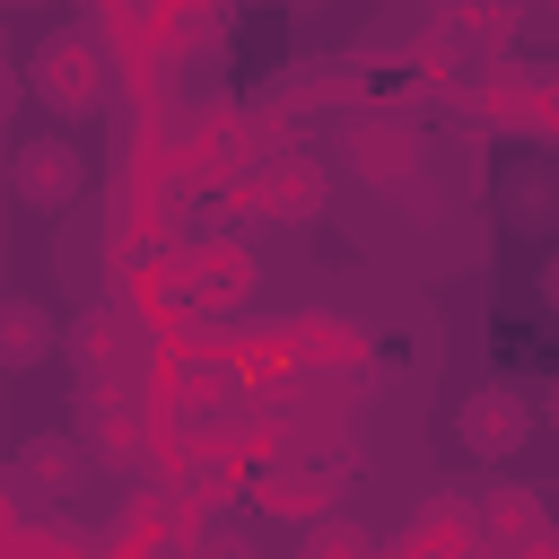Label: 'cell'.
I'll list each match as a JSON object with an SVG mask.
<instances>
[{"instance_id": "obj_1", "label": "cell", "mask_w": 559, "mask_h": 559, "mask_svg": "<svg viewBox=\"0 0 559 559\" xmlns=\"http://www.w3.org/2000/svg\"><path fill=\"white\" fill-rule=\"evenodd\" d=\"M35 87H44L61 114H87V105L105 96V61H96V44H87V35H52L44 61H35Z\"/></svg>"}, {"instance_id": "obj_2", "label": "cell", "mask_w": 559, "mask_h": 559, "mask_svg": "<svg viewBox=\"0 0 559 559\" xmlns=\"http://www.w3.org/2000/svg\"><path fill=\"white\" fill-rule=\"evenodd\" d=\"M463 437H472L480 454H507V445L524 437V411H515V393H472V411H463Z\"/></svg>"}, {"instance_id": "obj_3", "label": "cell", "mask_w": 559, "mask_h": 559, "mask_svg": "<svg viewBox=\"0 0 559 559\" xmlns=\"http://www.w3.org/2000/svg\"><path fill=\"white\" fill-rule=\"evenodd\" d=\"M44 341H52V323H44L35 306H17V297H9V306H0V358H9V367H26V358H44Z\"/></svg>"}, {"instance_id": "obj_4", "label": "cell", "mask_w": 559, "mask_h": 559, "mask_svg": "<svg viewBox=\"0 0 559 559\" xmlns=\"http://www.w3.org/2000/svg\"><path fill=\"white\" fill-rule=\"evenodd\" d=\"M70 175H79V166H70V157H61V148H35V157H26V166H17V183H26V192H61V183H70Z\"/></svg>"}, {"instance_id": "obj_5", "label": "cell", "mask_w": 559, "mask_h": 559, "mask_svg": "<svg viewBox=\"0 0 559 559\" xmlns=\"http://www.w3.org/2000/svg\"><path fill=\"white\" fill-rule=\"evenodd\" d=\"M0 114H9V79H0Z\"/></svg>"}]
</instances>
